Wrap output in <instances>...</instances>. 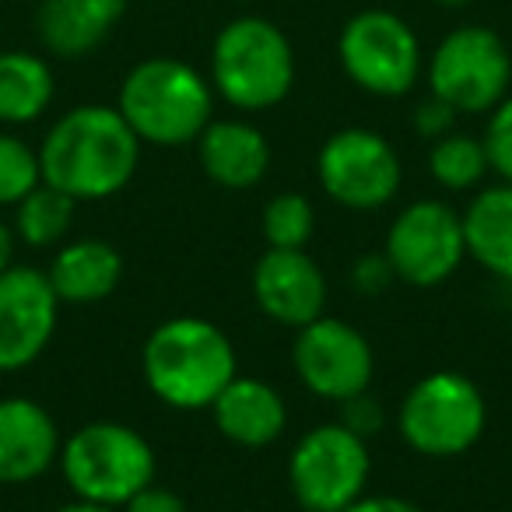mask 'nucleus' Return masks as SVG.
<instances>
[{"mask_svg":"<svg viewBox=\"0 0 512 512\" xmlns=\"http://www.w3.org/2000/svg\"><path fill=\"white\" fill-rule=\"evenodd\" d=\"M57 78L43 57L25 50L0 53V123L22 127L50 109Z\"/></svg>","mask_w":512,"mask_h":512,"instance_id":"nucleus-21","label":"nucleus"},{"mask_svg":"<svg viewBox=\"0 0 512 512\" xmlns=\"http://www.w3.org/2000/svg\"><path fill=\"white\" fill-rule=\"evenodd\" d=\"M393 278H397V274H393L386 253H365V256H358L355 267H351V285H355L362 295L386 292Z\"/></svg>","mask_w":512,"mask_h":512,"instance_id":"nucleus-28","label":"nucleus"},{"mask_svg":"<svg viewBox=\"0 0 512 512\" xmlns=\"http://www.w3.org/2000/svg\"><path fill=\"white\" fill-rule=\"evenodd\" d=\"M292 358L306 390L323 400H337V404L369 390L372 365H376L362 330L344 320H330V316H320L299 330Z\"/></svg>","mask_w":512,"mask_h":512,"instance_id":"nucleus-12","label":"nucleus"},{"mask_svg":"<svg viewBox=\"0 0 512 512\" xmlns=\"http://www.w3.org/2000/svg\"><path fill=\"white\" fill-rule=\"evenodd\" d=\"M383 253L393 274L407 285H442L467 256L463 218L442 200H418L397 214Z\"/></svg>","mask_w":512,"mask_h":512,"instance_id":"nucleus-11","label":"nucleus"},{"mask_svg":"<svg viewBox=\"0 0 512 512\" xmlns=\"http://www.w3.org/2000/svg\"><path fill=\"white\" fill-rule=\"evenodd\" d=\"M316 172L330 200L348 211H379L400 190V158L386 137L365 127H348L327 137Z\"/></svg>","mask_w":512,"mask_h":512,"instance_id":"nucleus-10","label":"nucleus"},{"mask_svg":"<svg viewBox=\"0 0 512 512\" xmlns=\"http://www.w3.org/2000/svg\"><path fill=\"white\" fill-rule=\"evenodd\" d=\"M57 512H116L113 505H95V502H71V505H60Z\"/></svg>","mask_w":512,"mask_h":512,"instance_id":"nucleus-33","label":"nucleus"},{"mask_svg":"<svg viewBox=\"0 0 512 512\" xmlns=\"http://www.w3.org/2000/svg\"><path fill=\"white\" fill-rule=\"evenodd\" d=\"M74 207L78 200L67 197L64 190L50 183H39L15 204V232L25 246H53L60 242L74 225Z\"/></svg>","mask_w":512,"mask_h":512,"instance_id":"nucleus-22","label":"nucleus"},{"mask_svg":"<svg viewBox=\"0 0 512 512\" xmlns=\"http://www.w3.org/2000/svg\"><path fill=\"white\" fill-rule=\"evenodd\" d=\"M453 120H456V109L449 106V102L435 99V95H428V99L414 109V130H418L421 137H432V141L453 134Z\"/></svg>","mask_w":512,"mask_h":512,"instance_id":"nucleus-29","label":"nucleus"},{"mask_svg":"<svg viewBox=\"0 0 512 512\" xmlns=\"http://www.w3.org/2000/svg\"><path fill=\"white\" fill-rule=\"evenodd\" d=\"M372 474L369 442L341 421L306 432L288 460V484L306 512H341L365 495Z\"/></svg>","mask_w":512,"mask_h":512,"instance_id":"nucleus-7","label":"nucleus"},{"mask_svg":"<svg viewBox=\"0 0 512 512\" xmlns=\"http://www.w3.org/2000/svg\"><path fill=\"white\" fill-rule=\"evenodd\" d=\"M39 183H43L39 151H32L22 137L0 134V207L18 204Z\"/></svg>","mask_w":512,"mask_h":512,"instance_id":"nucleus-25","label":"nucleus"},{"mask_svg":"<svg viewBox=\"0 0 512 512\" xmlns=\"http://www.w3.org/2000/svg\"><path fill=\"white\" fill-rule=\"evenodd\" d=\"M316 214L302 193H278L264 207V235L271 249H302L313 235Z\"/></svg>","mask_w":512,"mask_h":512,"instance_id":"nucleus-24","label":"nucleus"},{"mask_svg":"<svg viewBox=\"0 0 512 512\" xmlns=\"http://www.w3.org/2000/svg\"><path fill=\"white\" fill-rule=\"evenodd\" d=\"M256 306L281 327L302 330L327 306V278L306 249H267L253 271Z\"/></svg>","mask_w":512,"mask_h":512,"instance_id":"nucleus-14","label":"nucleus"},{"mask_svg":"<svg viewBox=\"0 0 512 512\" xmlns=\"http://www.w3.org/2000/svg\"><path fill=\"white\" fill-rule=\"evenodd\" d=\"M341 67L362 92L379 99L407 95L421 78V43L400 15L383 8L358 11L337 39Z\"/></svg>","mask_w":512,"mask_h":512,"instance_id":"nucleus-9","label":"nucleus"},{"mask_svg":"<svg viewBox=\"0 0 512 512\" xmlns=\"http://www.w3.org/2000/svg\"><path fill=\"white\" fill-rule=\"evenodd\" d=\"M197 155L211 183L225 190H249L267 176L271 144L253 123L211 120L197 137Z\"/></svg>","mask_w":512,"mask_h":512,"instance_id":"nucleus-18","label":"nucleus"},{"mask_svg":"<svg viewBox=\"0 0 512 512\" xmlns=\"http://www.w3.org/2000/svg\"><path fill=\"white\" fill-rule=\"evenodd\" d=\"M435 4H442V8H463V4H470V0H435Z\"/></svg>","mask_w":512,"mask_h":512,"instance_id":"nucleus-34","label":"nucleus"},{"mask_svg":"<svg viewBox=\"0 0 512 512\" xmlns=\"http://www.w3.org/2000/svg\"><path fill=\"white\" fill-rule=\"evenodd\" d=\"M428 169H432L435 183L446 186V190H470V186L481 183L491 165L484 141L470 134H446L432 144Z\"/></svg>","mask_w":512,"mask_h":512,"instance_id":"nucleus-23","label":"nucleus"},{"mask_svg":"<svg viewBox=\"0 0 512 512\" xmlns=\"http://www.w3.org/2000/svg\"><path fill=\"white\" fill-rule=\"evenodd\" d=\"M60 299L50 278L32 267L0 274V372H18L46 351L57 330Z\"/></svg>","mask_w":512,"mask_h":512,"instance_id":"nucleus-13","label":"nucleus"},{"mask_svg":"<svg viewBox=\"0 0 512 512\" xmlns=\"http://www.w3.org/2000/svg\"><path fill=\"white\" fill-rule=\"evenodd\" d=\"M509 81V46L484 25L453 29L428 60V88L456 113H491L509 95Z\"/></svg>","mask_w":512,"mask_h":512,"instance_id":"nucleus-8","label":"nucleus"},{"mask_svg":"<svg viewBox=\"0 0 512 512\" xmlns=\"http://www.w3.org/2000/svg\"><path fill=\"white\" fill-rule=\"evenodd\" d=\"M484 151H488V165L512 183V95H505L495 109H491L488 130H484Z\"/></svg>","mask_w":512,"mask_h":512,"instance_id":"nucleus-26","label":"nucleus"},{"mask_svg":"<svg viewBox=\"0 0 512 512\" xmlns=\"http://www.w3.org/2000/svg\"><path fill=\"white\" fill-rule=\"evenodd\" d=\"M127 0H43L36 29L43 46L60 60L95 53L120 25Z\"/></svg>","mask_w":512,"mask_h":512,"instance_id":"nucleus-16","label":"nucleus"},{"mask_svg":"<svg viewBox=\"0 0 512 512\" xmlns=\"http://www.w3.org/2000/svg\"><path fill=\"white\" fill-rule=\"evenodd\" d=\"M123 512H186V505H183V498L172 495V491L148 484V488L137 491V495L123 505Z\"/></svg>","mask_w":512,"mask_h":512,"instance_id":"nucleus-30","label":"nucleus"},{"mask_svg":"<svg viewBox=\"0 0 512 512\" xmlns=\"http://www.w3.org/2000/svg\"><path fill=\"white\" fill-rule=\"evenodd\" d=\"M460 218L467 253L495 278L512 281V183L481 190Z\"/></svg>","mask_w":512,"mask_h":512,"instance_id":"nucleus-20","label":"nucleus"},{"mask_svg":"<svg viewBox=\"0 0 512 512\" xmlns=\"http://www.w3.org/2000/svg\"><path fill=\"white\" fill-rule=\"evenodd\" d=\"M214 425L235 446H271L274 439H281L285 432V400L264 379L235 376L225 390L218 393V400L211 404Z\"/></svg>","mask_w":512,"mask_h":512,"instance_id":"nucleus-17","label":"nucleus"},{"mask_svg":"<svg viewBox=\"0 0 512 512\" xmlns=\"http://www.w3.org/2000/svg\"><path fill=\"white\" fill-rule=\"evenodd\" d=\"M211 81L228 106L264 113L292 92L295 50L285 32L267 18H235L214 39Z\"/></svg>","mask_w":512,"mask_h":512,"instance_id":"nucleus-4","label":"nucleus"},{"mask_svg":"<svg viewBox=\"0 0 512 512\" xmlns=\"http://www.w3.org/2000/svg\"><path fill=\"white\" fill-rule=\"evenodd\" d=\"M341 425L351 428V432L362 435V439L369 442L372 435L383 432L386 411H383V404H379V400L372 397L369 390H365V393H358V397L341 400Z\"/></svg>","mask_w":512,"mask_h":512,"instance_id":"nucleus-27","label":"nucleus"},{"mask_svg":"<svg viewBox=\"0 0 512 512\" xmlns=\"http://www.w3.org/2000/svg\"><path fill=\"white\" fill-rule=\"evenodd\" d=\"M11 256H15V235H11V228L0 221V274L11 267Z\"/></svg>","mask_w":512,"mask_h":512,"instance_id":"nucleus-32","label":"nucleus"},{"mask_svg":"<svg viewBox=\"0 0 512 512\" xmlns=\"http://www.w3.org/2000/svg\"><path fill=\"white\" fill-rule=\"evenodd\" d=\"M53 292L60 302H74V306H88V302H102L116 292L123 278V256L106 239H78L67 242L57 256H53L50 271Z\"/></svg>","mask_w":512,"mask_h":512,"instance_id":"nucleus-19","label":"nucleus"},{"mask_svg":"<svg viewBox=\"0 0 512 512\" xmlns=\"http://www.w3.org/2000/svg\"><path fill=\"white\" fill-rule=\"evenodd\" d=\"M60 456L53 414L29 397L0 400V484H25L43 477Z\"/></svg>","mask_w":512,"mask_h":512,"instance_id":"nucleus-15","label":"nucleus"},{"mask_svg":"<svg viewBox=\"0 0 512 512\" xmlns=\"http://www.w3.org/2000/svg\"><path fill=\"white\" fill-rule=\"evenodd\" d=\"M341 512H425L418 509L414 502H407V498H390V495H369V498H358L355 505H348V509Z\"/></svg>","mask_w":512,"mask_h":512,"instance_id":"nucleus-31","label":"nucleus"},{"mask_svg":"<svg viewBox=\"0 0 512 512\" xmlns=\"http://www.w3.org/2000/svg\"><path fill=\"white\" fill-rule=\"evenodd\" d=\"M141 137L116 106H78L50 127L39 148L43 183L74 200H106L134 179Z\"/></svg>","mask_w":512,"mask_h":512,"instance_id":"nucleus-1","label":"nucleus"},{"mask_svg":"<svg viewBox=\"0 0 512 512\" xmlns=\"http://www.w3.org/2000/svg\"><path fill=\"white\" fill-rule=\"evenodd\" d=\"M141 365L151 393L176 411L211 407L218 393L239 376L228 334L200 316H176L151 330Z\"/></svg>","mask_w":512,"mask_h":512,"instance_id":"nucleus-2","label":"nucleus"},{"mask_svg":"<svg viewBox=\"0 0 512 512\" xmlns=\"http://www.w3.org/2000/svg\"><path fill=\"white\" fill-rule=\"evenodd\" d=\"M60 470L81 502L127 505L155 484V449L120 421H92L60 446Z\"/></svg>","mask_w":512,"mask_h":512,"instance_id":"nucleus-5","label":"nucleus"},{"mask_svg":"<svg viewBox=\"0 0 512 512\" xmlns=\"http://www.w3.org/2000/svg\"><path fill=\"white\" fill-rule=\"evenodd\" d=\"M488 404L463 372H432L400 404V435L421 456H460L481 439Z\"/></svg>","mask_w":512,"mask_h":512,"instance_id":"nucleus-6","label":"nucleus"},{"mask_svg":"<svg viewBox=\"0 0 512 512\" xmlns=\"http://www.w3.org/2000/svg\"><path fill=\"white\" fill-rule=\"evenodd\" d=\"M214 95L207 78L186 60L151 57L123 78L116 109L141 144H190L211 123Z\"/></svg>","mask_w":512,"mask_h":512,"instance_id":"nucleus-3","label":"nucleus"}]
</instances>
